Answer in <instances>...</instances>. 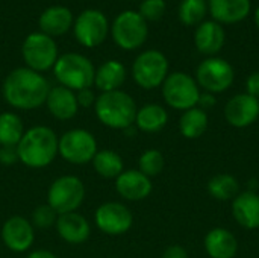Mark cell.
<instances>
[{
  "label": "cell",
  "mask_w": 259,
  "mask_h": 258,
  "mask_svg": "<svg viewBox=\"0 0 259 258\" xmlns=\"http://www.w3.org/2000/svg\"><path fill=\"white\" fill-rule=\"evenodd\" d=\"M50 88L49 81L41 73L27 67H18L3 81L2 94L5 102L14 109L30 111L46 105Z\"/></svg>",
  "instance_id": "obj_1"
},
{
  "label": "cell",
  "mask_w": 259,
  "mask_h": 258,
  "mask_svg": "<svg viewBox=\"0 0 259 258\" xmlns=\"http://www.w3.org/2000/svg\"><path fill=\"white\" fill-rule=\"evenodd\" d=\"M56 132L44 125H36L24 131L17 144L20 163L30 169H44L50 166L58 157Z\"/></svg>",
  "instance_id": "obj_2"
},
{
  "label": "cell",
  "mask_w": 259,
  "mask_h": 258,
  "mask_svg": "<svg viewBox=\"0 0 259 258\" xmlns=\"http://www.w3.org/2000/svg\"><path fill=\"white\" fill-rule=\"evenodd\" d=\"M94 111L102 125L111 129L124 131L135 123L137 103L131 94L123 90L100 93L94 103Z\"/></svg>",
  "instance_id": "obj_3"
},
{
  "label": "cell",
  "mask_w": 259,
  "mask_h": 258,
  "mask_svg": "<svg viewBox=\"0 0 259 258\" xmlns=\"http://www.w3.org/2000/svg\"><path fill=\"white\" fill-rule=\"evenodd\" d=\"M53 75L59 85L76 93L79 90L91 88L94 85L96 67L87 56L70 52L58 58L53 67Z\"/></svg>",
  "instance_id": "obj_4"
},
{
  "label": "cell",
  "mask_w": 259,
  "mask_h": 258,
  "mask_svg": "<svg viewBox=\"0 0 259 258\" xmlns=\"http://www.w3.org/2000/svg\"><path fill=\"white\" fill-rule=\"evenodd\" d=\"M85 184L74 175H64L56 178L47 192V204L58 213H73L80 208L85 201Z\"/></svg>",
  "instance_id": "obj_5"
},
{
  "label": "cell",
  "mask_w": 259,
  "mask_h": 258,
  "mask_svg": "<svg viewBox=\"0 0 259 258\" xmlns=\"http://www.w3.org/2000/svg\"><path fill=\"white\" fill-rule=\"evenodd\" d=\"M97 151L96 137L90 131L80 128L65 131L58 141V155L74 166L91 163Z\"/></svg>",
  "instance_id": "obj_6"
},
{
  "label": "cell",
  "mask_w": 259,
  "mask_h": 258,
  "mask_svg": "<svg viewBox=\"0 0 259 258\" xmlns=\"http://www.w3.org/2000/svg\"><path fill=\"white\" fill-rule=\"evenodd\" d=\"M21 55L26 62V67L42 73L47 70H53L59 53L55 40L42 32L29 33L21 46Z\"/></svg>",
  "instance_id": "obj_7"
},
{
  "label": "cell",
  "mask_w": 259,
  "mask_h": 258,
  "mask_svg": "<svg viewBox=\"0 0 259 258\" xmlns=\"http://www.w3.org/2000/svg\"><path fill=\"white\" fill-rule=\"evenodd\" d=\"M162 87V97L165 103L179 111H187L190 108L197 106L200 97V87L196 79L184 71L170 73Z\"/></svg>",
  "instance_id": "obj_8"
},
{
  "label": "cell",
  "mask_w": 259,
  "mask_h": 258,
  "mask_svg": "<svg viewBox=\"0 0 259 258\" xmlns=\"http://www.w3.org/2000/svg\"><path fill=\"white\" fill-rule=\"evenodd\" d=\"M132 76L137 85L144 90H155L161 87L168 76L167 56L155 49L144 50L132 64Z\"/></svg>",
  "instance_id": "obj_9"
},
{
  "label": "cell",
  "mask_w": 259,
  "mask_h": 258,
  "mask_svg": "<svg viewBox=\"0 0 259 258\" xmlns=\"http://www.w3.org/2000/svg\"><path fill=\"white\" fill-rule=\"evenodd\" d=\"M114 43L123 50L141 47L149 36L147 21L137 11H124L115 17L111 26Z\"/></svg>",
  "instance_id": "obj_10"
},
{
  "label": "cell",
  "mask_w": 259,
  "mask_h": 258,
  "mask_svg": "<svg viewBox=\"0 0 259 258\" xmlns=\"http://www.w3.org/2000/svg\"><path fill=\"white\" fill-rule=\"evenodd\" d=\"M234 67L223 58L209 56L203 59L196 70V82L206 93H223L234 84Z\"/></svg>",
  "instance_id": "obj_11"
},
{
  "label": "cell",
  "mask_w": 259,
  "mask_h": 258,
  "mask_svg": "<svg viewBox=\"0 0 259 258\" xmlns=\"http://www.w3.org/2000/svg\"><path fill=\"white\" fill-rule=\"evenodd\" d=\"M73 32L79 44L93 49L106 40L109 33V23L102 11L85 9L74 18Z\"/></svg>",
  "instance_id": "obj_12"
},
{
  "label": "cell",
  "mask_w": 259,
  "mask_h": 258,
  "mask_svg": "<svg viewBox=\"0 0 259 258\" xmlns=\"http://www.w3.org/2000/svg\"><path fill=\"white\" fill-rule=\"evenodd\" d=\"M94 222L106 236H123L132 228L134 214L121 202H105L96 210Z\"/></svg>",
  "instance_id": "obj_13"
},
{
  "label": "cell",
  "mask_w": 259,
  "mask_h": 258,
  "mask_svg": "<svg viewBox=\"0 0 259 258\" xmlns=\"http://www.w3.org/2000/svg\"><path fill=\"white\" fill-rule=\"evenodd\" d=\"M3 245L17 254L26 252L35 242V228L30 220L23 216H11L2 227Z\"/></svg>",
  "instance_id": "obj_14"
},
{
  "label": "cell",
  "mask_w": 259,
  "mask_h": 258,
  "mask_svg": "<svg viewBox=\"0 0 259 258\" xmlns=\"http://www.w3.org/2000/svg\"><path fill=\"white\" fill-rule=\"evenodd\" d=\"M259 117V99L241 93L231 97L225 106V119L226 122L238 129L247 128L255 123Z\"/></svg>",
  "instance_id": "obj_15"
},
{
  "label": "cell",
  "mask_w": 259,
  "mask_h": 258,
  "mask_svg": "<svg viewBox=\"0 0 259 258\" xmlns=\"http://www.w3.org/2000/svg\"><path fill=\"white\" fill-rule=\"evenodd\" d=\"M152 179L141 173L138 169L123 170L115 178V190L117 193L126 201H143L150 196L152 193Z\"/></svg>",
  "instance_id": "obj_16"
},
{
  "label": "cell",
  "mask_w": 259,
  "mask_h": 258,
  "mask_svg": "<svg viewBox=\"0 0 259 258\" xmlns=\"http://www.w3.org/2000/svg\"><path fill=\"white\" fill-rule=\"evenodd\" d=\"M226 43V32L223 26L214 20L202 21L194 32L196 49L206 56H215Z\"/></svg>",
  "instance_id": "obj_17"
},
{
  "label": "cell",
  "mask_w": 259,
  "mask_h": 258,
  "mask_svg": "<svg viewBox=\"0 0 259 258\" xmlns=\"http://www.w3.org/2000/svg\"><path fill=\"white\" fill-rule=\"evenodd\" d=\"M58 236L70 245H82L90 239V222L77 211L59 214L55 224Z\"/></svg>",
  "instance_id": "obj_18"
},
{
  "label": "cell",
  "mask_w": 259,
  "mask_h": 258,
  "mask_svg": "<svg viewBox=\"0 0 259 258\" xmlns=\"http://www.w3.org/2000/svg\"><path fill=\"white\" fill-rule=\"evenodd\" d=\"M250 0H208V11L214 21L220 24H235L250 14Z\"/></svg>",
  "instance_id": "obj_19"
},
{
  "label": "cell",
  "mask_w": 259,
  "mask_h": 258,
  "mask_svg": "<svg viewBox=\"0 0 259 258\" xmlns=\"http://www.w3.org/2000/svg\"><path fill=\"white\" fill-rule=\"evenodd\" d=\"M46 106L49 113L58 120H70L79 111L76 93L62 85H56L50 88L46 100Z\"/></svg>",
  "instance_id": "obj_20"
},
{
  "label": "cell",
  "mask_w": 259,
  "mask_h": 258,
  "mask_svg": "<svg viewBox=\"0 0 259 258\" xmlns=\"http://www.w3.org/2000/svg\"><path fill=\"white\" fill-rule=\"evenodd\" d=\"M232 216L246 230L259 228V195L256 192H241L232 201Z\"/></svg>",
  "instance_id": "obj_21"
},
{
  "label": "cell",
  "mask_w": 259,
  "mask_h": 258,
  "mask_svg": "<svg viewBox=\"0 0 259 258\" xmlns=\"http://www.w3.org/2000/svg\"><path fill=\"white\" fill-rule=\"evenodd\" d=\"M74 23L73 12L67 6L55 5L42 11L38 20V26L42 33L49 36H61L67 33Z\"/></svg>",
  "instance_id": "obj_22"
},
{
  "label": "cell",
  "mask_w": 259,
  "mask_h": 258,
  "mask_svg": "<svg viewBox=\"0 0 259 258\" xmlns=\"http://www.w3.org/2000/svg\"><path fill=\"white\" fill-rule=\"evenodd\" d=\"M205 251L211 258H234L238 252V240L229 230L214 228L205 236Z\"/></svg>",
  "instance_id": "obj_23"
},
{
  "label": "cell",
  "mask_w": 259,
  "mask_h": 258,
  "mask_svg": "<svg viewBox=\"0 0 259 258\" xmlns=\"http://www.w3.org/2000/svg\"><path fill=\"white\" fill-rule=\"evenodd\" d=\"M126 81V68L117 59L105 61L99 68H96L94 87L102 93L120 90Z\"/></svg>",
  "instance_id": "obj_24"
},
{
  "label": "cell",
  "mask_w": 259,
  "mask_h": 258,
  "mask_svg": "<svg viewBox=\"0 0 259 258\" xmlns=\"http://www.w3.org/2000/svg\"><path fill=\"white\" fill-rule=\"evenodd\" d=\"M168 122V113L162 105L158 103H147L141 108H138L135 116V126L138 131L153 134L159 132L165 128Z\"/></svg>",
  "instance_id": "obj_25"
},
{
  "label": "cell",
  "mask_w": 259,
  "mask_h": 258,
  "mask_svg": "<svg viewBox=\"0 0 259 258\" xmlns=\"http://www.w3.org/2000/svg\"><path fill=\"white\" fill-rule=\"evenodd\" d=\"M208 114L205 109L194 106L182 113L179 119V131L188 140H196L208 129Z\"/></svg>",
  "instance_id": "obj_26"
},
{
  "label": "cell",
  "mask_w": 259,
  "mask_h": 258,
  "mask_svg": "<svg viewBox=\"0 0 259 258\" xmlns=\"http://www.w3.org/2000/svg\"><path fill=\"white\" fill-rule=\"evenodd\" d=\"M91 164L96 173L105 179H115L124 170L123 158L115 151H111V149L97 151Z\"/></svg>",
  "instance_id": "obj_27"
},
{
  "label": "cell",
  "mask_w": 259,
  "mask_h": 258,
  "mask_svg": "<svg viewBox=\"0 0 259 258\" xmlns=\"http://www.w3.org/2000/svg\"><path fill=\"white\" fill-rule=\"evenodd\" d=\"M24 125L12 111L0 113V146H17L24 134Z\"/></svg>",
  "instance_id": "obj_28"
},
{
  "label": "cell",
  "mask_w": 259,
  "mask_h": 258,
  "mask_svg": "<svg viewBox=\"0 0 259 258\" xmlns=\"http://www.w3.org/2000/svg\"><path fill=\"white\" fill-rule=\"evenodd\" d=\"M208 193L217 201H234L240 193L238 179L229 173H219L208 181Z\"/></svg>",
  "instance_id": "obj_29"
},
{
  "label": "cell",
  "mask_w": 259,
  "mask_h": 258,
  "mask_svg": "<svg viewBox=\"0 0 259 258\" xmlns=\"http://www.w3.org/2000/svg\"><path fill=\"white\" fill-rule=\"evenodd\" d=\"M208 12L206 0H182L179 5V20L185 26H199Z\"/></svg>",
  "instance_id": "obj_30"
},
{
  "label": "cell",
  "mask_w": 259,
  "mask_h": 258,
  "mask_svg": "<svg viewBox=\"0 0 259 258\" xmlns=\"http://www.w3.org/2000/svg\"><path fill=\"white\" fill-rule=\"evenodd\" d=\"M164 166H165L164 155L156 149L144 151L138 160V170L146 176H149L150 179L153 176H158L164 170Z\"/></svg>",
  "instance_id": "obj_31"
},
{
  "label": "cell",
  "mask_w": 259,
  "mask_h": 258,
  "mask_svg": "<svg viewBox=\"0 0 259 258\" xmlns=\"http://www.w3.org/2000/svg\"><path fill=\"white\" fill-rule=\"evenodd\" d=\"M58 213L49 205V204H42L39 207H36L33 211H32V225L33 228H41V230H46V228H50V227H55L56 220H58Z\"/></svg>",
  "instance_id": "obj_32"
},
{
  "label": "cell",
  "mask_w": 259,
  "mask_h": 258,
  "mask_svg": "<svg viewBox=\"0 0 259 258\" xmlns=\"http://www.w3.org/2000/svg\"><path fill=\"white\" fill-rule=\"evenodd\" d=\"M138 12L146 21H159L165 14V0H143Z\"/></svg>",
  "instance_id": "obj_33"
},
{
  "label": "cell",
  "mask_w": 259,
  "mask_h": 258,
  "mask_svg": "<svg viewBox=\"0 0 259 258\" xmlns=\"http://www.w3.org/2000/svg\"><path fill=\"white\" fill-rule=\"evenodd\" d=\"M18 161L20 158H18L17 146H0V164L12 166Z\"/></svg>",
  "instance_id": "obj_34"
},
{
  "label": "cell",
  "mask_w": 259,
  "mask_h": 258,
  "mask_svg": "<svg viewBox=\"0 0 259 258\" xmlns=\"http://www.w3.org/2000/svg\"><path fill=\"white\" fill-rule=\"evenodd\" d=\"M76 99H77V105L83 106V108H90L96 103L97 97L93 91V88H83L76 91Z\"/></svg>",
  "instance_id": "obj_35"
},
{
  "label": "cell",
  "mask_w": 259,
  "mask_h": 258,
  "mask_svg": "<svg viewBox=\"0 0 259 258\" xmlns=\"http://www.w3.org/2000/svg\"><path fill=\"white\" fill-rule=\"evenodd\" d=\"M246 93L259 99V71H253L246 79Z\"/></svg>",
  "instance_id": "obj_36"
},
{
  "label": "cell",
  "mask_w": 259,
  "mask_h": 258,
  "mask_svg": "<svg viewBox=\"0 0 259 258\" xmlns=\"http://www.w3.org/2000/svg\"><path fill=\"white\" fill-rule=\"evenodd\" d=\"M162 258H188V252L181 245H171L164 251Z\"/></svg>",
  "instance_id": "obj_37"
},
{
  "label": "cell",
  "mask_w": 259,
  "mask_h": 258,
  "mask_svg": "<svg viewBox=\"0 0 259 258\" xmlns=\"http://www.w3.org/2000/svg\"><path fill=\"white\" fill-rule=\"evenodd\" d=\"M217 103V100H215V96L212 94V93H200V97H199V108H202V109H208V108H212L214 105Z\"/></svg>",
  "instance_id": "obj_38"
},
{
  "label": "cell",
  "mask_w": 259,
  "mask_h": 258,
  "mask_svg": "<svg viewBox=\"0 0 259 258\" xmlns=\"http://www.w3.org/2000/svg\"><path fill=\"white\" fill-rule=\"evenodd\" d=\"M26 258H58L53 252L50 251H46V249H38V251H33L30 252Z\"/></svg>",
  "instance_id": "obj_39"
},
{
  "label": "cell",
  "mask_w": 259,
  "mask_h": 258,
  "mask_svg": "<svg viewBox=\"0 0 259 258\" xmlns=\"http://www.w3.org/2000/svg\"><path fill=\"white\" fill-rule=\"evenodd\" d=\"M255 24H256V27L259 29V6L256 8V11H255Z\"/></svg>",
  "instance_id": "obj_40"
},
{
  "label": "cell",
  "mask_w": 259,
  "mask_h": 258,
  "mask_svg": "<svg viewBox=\"0 0 259 258\" xmlns=\"http://www.w3.org/2000/svg\"><path fill=\"white\" fill-rule=\"evenodd\" d=\"M132 2H134V0H132Z\"/></svg>",
  "instance_id": "obj_41"
}]
</instances>
